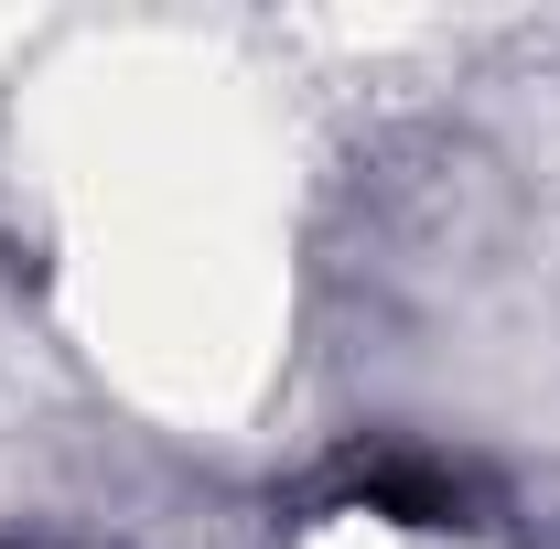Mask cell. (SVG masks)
Here are the masks:
<instances>
[{
    "label": "cell",
    "instance_id": "6da1fadb",
    "mask_svg": "<svg viewBox=\"0 0 560 549\" xmlns=\"http://www.w3.org/2000/svg\"><path fill=\"white\" fill-rule=\"evenodd\" d=\"M355 506H377L399 528H453L464 517V475H442V464H366L355 475Z\"/></svg>",
    "mask_w": 560,
    "mask_h": 549
}]
</instances>
